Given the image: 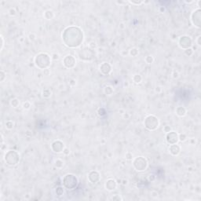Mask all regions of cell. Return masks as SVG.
I'll return each instance as SVG.
<instances>
[{
    "mask_svg": "<svg viewBox=\"0 0 201 201\" xmlns=\"http://www.w3.org/2000/svg\"><path fill=\"white\" fill-rule=\"evenodd\" d=\"M63 184L65 188L68 189H73L75 187H76L78 184V179L74 174H68L64 177L63 179Z\"/></svg>",
    "mask_w": 201,
    "mask_h": 201,
    "instance_id": "cell-1",
    "label": "cell"
},
{
    "mask_svg": "<svg viewBox=\"0 0 201 201\" xmlns=\"http://www.w3.org/2000/svg\"><path fill=\"white\" fill-rule=\"evenodd\" d=\"M151 126V130H155L156 128H157L158 125H159V122H158V119L156 117H155L154 116H149L148 117H146V127L149 129L150 125Z\"/></svg>",
    "mask_w": 201,
    "mask_h": 201,
    "instance_id": "cell-2",
    "label": "cell"
},
{
    "mask_svg": "<svg viewBox=\"0 0 201 201\" xmlns=\"http://www.w3.org/2000/svg\"><path fill=\"white\" fill-rule=\"evenodd\" d=\"M42 62H45V64H46L47 66H49V65H50V63L49 56L47 55V54H46V53H40V54L37 55L36 58H35V64H36V65H37L38 67L40 68Z\"/></svg>",
    "mask_w": 201,
    "mask_h": 201,
    "instance_id": "cell-3",
    "label": "cell"
},
{
    "mask_svg": "<svg viewBox=\"0 0 201 201\" xmlns=\"http://www.w3.org/2000/svg\"><path fill=\"white\" fill-rule=\"evenodd\" d=\"M139 162V166H138L136 167L137 170H139V171H142V170H144L146 169V167H147V161H146V159H144L142 157H138L136 159Z\"/></svg>",
    "mask_w": 201,
    "mask_h": 201,
    "instance_id": "cell-4",
    "label": "cell"
},
{
    "mask_svg": "<svg viewBox=\"0 0 201 201\" xmlns=\"http://www.w3.org/2000/svg\"><path fill=\"white\" fill-rule=\"evenodd\" d=\"M167 138H170V139L169 138V139L167 140L168 142L172 144V145H174V143H176L177 141H178V136H177V134L175 133H170L167 135Z\"/></svg>",
    "mask_w": 201,
    "mask_h": 201,
    "instance_id": "cell-5",
    "label": "cell"
},
{
    "mask_svg": "<svg viewBox=\"0 0 201 201\" xmlns=\"http://www.w3.org/2000/svg\"><path fill=\"white\" fill-rule=\"evenodd\" d=\"M116 188V182L114 180L109 179L106 183V189L108 190H112Z\"/></svg>",
    "mask_w": 201,
    "mask_h": 201,
    "instance_id": "cell-6",
    "label": "cell"
},
{
    "mask_svg": "<svg viewBox=\"0 0 201 201\" xmlns=\"http://www.w3.org/2000/svg\"><path fill=\"white\" fill-rule=\"evenodd\" d=\"M188 38H189V37L186 38V36H183V37H182L181 39H180V40H181V41H184V39H188ZM184 43H185L189 44V46H190V45H191V40H190V39H189V41H187V42H186V41H185Z\"/></svg>",
    "mask_w": 201,
    "mask_h": 201,
    "instance_id": "cell-7",
    "label": "cell"
},
{
    "mask_svg": "<svg viewBox=\"0 0 201 201\" xmlns=\"http://www.w3.org/2000/svg\"><path fill=\"white\" fill-rule=\"evenodd\" d=\"M1 39H2V49H3V46H4V40H3V36H1Z\"/></svg>",
    "mask_w": 201,
    "mask_h": 201,
    "instance_id": "cell-8",
    "label": "cell"
}]
</instances>
